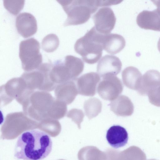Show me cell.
<instances>
[{
	"mask_svg": "<svg viewBox=\"0 0 160 160\" xmlns=\"http://www.w3.org/2000/svg\"><path fill=\"white\" fill-rule=\"evenodd\" d=\"M52 147L51 139L47 133L37 130L27 131L18 137L14 156L18 159L41 160L48 156Z\"/></svg>",
	"mask_w": 160,
	"mask_h": 160,
	"instance_id": "6da1fadb",
	"label": "cell"
},
{
	"mask_svg": "<svg viewBox=\"0 0 160 160\" xmlns=\"http://www.w3.org/2000/svg\"><path fill=\"white\" fill-rule=\"evenodd\" d=\"M67 15L63 25L67 26L83 24L98 7H102V0H58Z\"/></svg>",
	"mask_w": 160,
	"mask_h": 160,
	"instance_id": "7a4b0ae2",
	"label": "cell"
},
{
	"mask_svg": "<svg viewBox=\"0 0 160 160\" xmlns=\"http://www.w3.org/2000/svg\"><path fill=\"white\" fill-rule=\"evenodd\" d=\"M102 34L98 32L94 26L76 42L75 51L82 56L86 63H95L101 57L103 49Z\"/></svg>",
	"mask_w": 160,
	"mask_h": 160,
	"instance_id": "3957f363",
	"label": "cell"
},
{
	"mask_svg": "<svg viewBox=\"0 0 160 160\" xmlns=\"http://www.w3.org/2000/svg\"><path fill=\"white\" fill-rule=\"evenodd\" d=\"M39 42L33 38L22 41L19 46V57L23 68L30 70L38 67L42 62Z\"/></svg>",
	"mask_w": 160,
	"mask_h": 160,
	"instance_id": "277c9868",
	"label": "cell"
},
{
	"mask_svg": "<svg viewBox=\"0 0 160 160\" xmlns=\"http://www.w3.org/2000/svg\"><path fill=\"white\" fill-rule=\"evenodd\" d=\"M123 85L119 78L116 76H109L102 78L97 86V92L102 99L112 101L122 92Z\"/></svg>",
	"mask_w": 160,
	"mask_h": 160,
	"instance_id": "5b68a950",
	"label": "cell"
},
{
	"mask_svg": "<svg viewBox=\"0 0 160 160\" xmlns=\"http://www.w3.org/2000/svg\"><path fill=\"white\" fill-rule=\"evenodd\" d=\"M92 18L96 29L103 34H109L114 28L116 20L113 11L108 7L100 8L93 16Z\"/></svg>",
	"mask_w": 160,
	"mask_h": 160,
	"instance_id": "8992f818",
	"label": "cell"
},
{
	"mask_svg": "<svg viewBox=\"0 0 160 160\" xmlns=\"http://www.w3.org/2000/svg\"><path fill=\"white\" fill-rule=\"evenodd\" d=\"M122 67V62L118 57L107 55L103 57L98 62L97 71L102 78L109 76H116L120 72Z\"/></svg>",
	"mask_w": 160,
	"mask_h": 160,
	"instance_id": "52a82bcc",
	"label": "cell"
},
{
	"mask_svg": "<svg viewBox=\"0 0 160 160\" xmlns=\"http://www.w3.org/2000/svg\"><path fill=\"white\" fill-rule=\"evenodd\" d=\"M100 80V76L95 72H90L83 75L77 80L78 93L86 96L94 95L96 92L97 85Z\"/></svg>",
	"mask_w": 160,
	"mask_h": 160,
	"instance_id": "ba28073f",
	"label": "cell"
},
{
	"mask_svg": "<svg viewBox=\"0 0 160 160\" xmlns=\"http://www.w3.org/2000/svg\"><path fill=\"white\" fill-rule=\"evenodd\" d=\"M17 31L24 38H27L34 34L37 30V24L35 17L26 12L19 14L16 19Z\"/></svg>",
	"mask_w": 160,
	"mask_h": 160,
	"instance_id": "9c48e42d",
	"label": "cell"
},
{
	"mask_svg": "<svg viewBox=\"0 0 160 160\" xmlns=\"http://www.w3.org/2000/svg\"><path fill=\"white\" fill-rule=\"evenodd\" d=\"M136 22L142 28L160 31V13L157 9L143 10L138 15Z\"/></svg>",
	"mask_w": 160,
	"mask_h": 160,
	"instance_id": "30bf717a",
	"label": "cell"
},
{
	"mask_svg": "<svg viewBox=\"0 0 160 160\" xmlns=\"http://www.w3.org/2000/svg\"><path fill=\"white\" fill-rule=\"evenodd\" d=\"M159 85L160 72L155 70H149L142 77L137 91L141 95H147L150 90Z\"/></svg>",
	"mask_w": 160,
	"mask_h": 160,
	"instance_id": "8fae6325",
	"label": "cell"
},
{
	"mask_svg": "<svg viewBox=\"0 0 160 160\" xmlns=\"http://www.w3.org/2000/svg\"><path fill=\"white\" fill-rule=\"evenodd\" d=\"M106 138L112 147L117 148L127 143L128 137L127 132L124 128L119 125H113L107 131Z\"/></svg>",
	"mask_w": 160,
	"mask_h": 160,
	"instance_id": "7c38bea8",
	"label": "cell"
},
{
	"mask_svg": "<svg viewBox=\"0 0 160 160\" xmlns=\"http://www.w3.org/2000/svg\"><path fill=\"white\" fill-rule=\"evenodd\" d=\"M102 41L103 49L112 54L120 52L124 48L126 44L124 38L117 34H103Z\"/></svg>",
	"mask_w": 160,
	"mask_h": 160,
	"instance_id": "4fadbf2b",
	"label": "cell"
},
{
	"mask_svg": "<svg viewBox=\"0 0 160 160\" xmlns=\"http://www.w3.org/2000/svg\"><path fill=\"white\" fill-rule=\"evenodd\" d=\"M109 105L111 110L118 116H130L134 111L133 103L130 99L125 95L119 96L112 101Z\"/></svg>",
	"mask_w": 160,
	"mask_h": 160,
	"instance_id": "5bb4252c",
	"label": "cell"
},
{
	"mask_svg": "<svg viewBox=\"0 0 160 160\" xmlns=\"http://www.w3.org/2000/svg\"><path fill=\"white\" fill-rule=\"evenodd\" d=\"M122 75L125 85L130 89L137 91L142 77L138 69L135 67L129 66L122 71Z\"/></svg>",
	"mask_w": 160,
	"mask_h": 160,
	"instance_id": "9a60e30c",
	"label": "cell"
},
{
	"mask_svg": "<svg viewBox=\"0 0 160 160\" xmlns=\"http://www.w3.org/2000/svg\"><path fill=\"white\" fill-rule=\"evenodd\" d=\"M66 71L70 78L75 79L83 71L84 63L80 58L72 55L65 57L63 62Z\"/></svg>",
	"mask_w": 160,
	"mask_h": 160,
	"instance_id": "2e32d148",
	"label": "cell"
},
{
	"mask_svg": "<svg viewBox=\"0 0 160 160\" xmlns=\"http://www.w3.org/2000/svg\"><path fill=\"white\" fill-rule=\"evenodd\" d=\"M84 108L86 115L91 119L97 116L101 112L102 102L96 98H90L84 102Z\"/></svg>",
	"mask_w": 160,
	"mask_h": 160,
	"instance_id": "e0dca14e",
	"label": "cell"
},
{
	"mask_svg": "<svg viewBox=\"0 0 160 160\" xmlns=\"http://www.w3.org/2000/svg\"><path fill=\"white\" fill-rule=\"evenodd\" d=\"M59 41L55 34H50L44 38L42 42V47L44 51L51 52L55 51L59 46Z\"/></svg>",
	"mask_w": 160,
	"mask_h": 160,
	"instance_id": "ac0fdd59",
	"label": "cell"
},
{
	"mask_svg": "<svg viewBox=\"0 0 160 160\" xmlns=\"http://www.w3.org/2000/svg\"><path fill=\"white\" fill-rule=\"evenodd\" d=\"M5 8L14 15H17L23 8L24 0H3Z\"/></svg>",
	"mask_w": 160,
	"mask_h": 160,
	"instance_id": "d6986e66",
	"label": "cell"
},
{
	"mask_svg": "<svg viewBox=\"0 0 160 160\" xmlns=\"http://www.w3.org/2000/svg\"><path fill=\"white\" fill-rule=\"evenodd\" d=\"M148 95L152 104L160 107V85L150 90Z\"/></svg>",
	"mask_w": 160,
	"mask_h": 160,
	"instance_id": "ffe728a7",
	"label": "cell"
},
{
	"mask_svg": "<svg viewBox=\"0 0 160 160\" xmlns=\"http://www.w3.org/2000/svg\"><path fill=\"white\" fill-rule=\"evenodd\" d=\"M68 116L72 118V120L77 124L78 128H80V124L84 116L82 110L78 109H73L70 111Z\"/></svg>",
	"mask_w": 160,
	"mask_h": 160,
	"instance_id": "44dd1931",
	"label": "cell"
},
{
	"mask_svg": "<svg viewBox=\"0 0 160 160\" xmlns=\"http://www.w3.org/2000/svg\"><path fill=\"white\" fill-rule=\"evenodd\" d=\"M151 1L156 6L157 10L160 13V0H152Z\"/></svg>",
	"mask_w": 160,
	"mask_h": 160,
	"instance_id": "7402d4cb",
	"label": "cell"
},
{
	"mask_svg": "<svg viewBox=\"0 0 160 160\" xmlns=\"http://www.w3.org/2000/svg\"><path fill=\"white\" fill-rule=\"evenodd\" d=\"M158 48L159 51L160 52V38H159L158 43Z\"/></svg>",
	"mask_w": 160,
	"mask_h": 160,
	"instance_id": "603a6c76",
	"label": "cell"
},
{
	"mask_svg": "<svg viewBox=\"0 0 160 160\" xmlns=\"http://www.w3.org/2000/svg\"><path fill=\"white\" fill-rule=\"evenodd\" d=\"M157 160L153 159H149V160Z\"/></svg>",
	"mask_w": 160,
	"mask_h": 160,
	"instance_id": "cb8c5ba5",
	"label": "cell"
}]
</instances>
